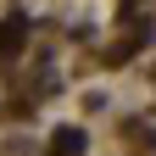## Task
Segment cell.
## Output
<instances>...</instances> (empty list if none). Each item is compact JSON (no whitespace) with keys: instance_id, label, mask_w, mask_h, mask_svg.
<instances>
[{"instance_id":"obj_1","label":"cell","mask_w":156,"mask_h":156,"mask_svg":"<svg viewBox=\"0 0 156 156\" xmlns=\"http://www.w3.org/2000/svg\"><path fill=\"white\" fill-rule=\"evenodd\" d=\"M78 151H84V134H78V128H62L56 145H50V156H78Z\"/></svg>"}]
</instances>
